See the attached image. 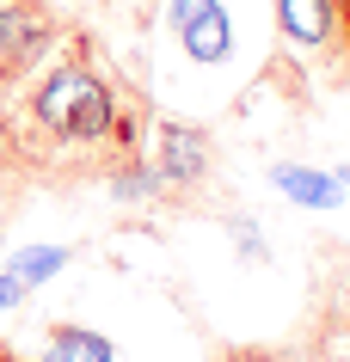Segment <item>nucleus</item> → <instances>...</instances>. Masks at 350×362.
<instances>
[{"label":"nucleus","mask_w":350,"mask_h":362,"mask_svg":"<svg viewBox=\"0 0 350 362\" xmlns=\"http://www.w3.org/2000/svg\"><path fill=\"white\" fill-rule=\"evenodd\" d=\"M148 148V111L86 49L43 62L0 98V166L25 185H80L105 178L117 160Z\"/></svg>","instance_id":"nucleus-1"},{"label":"nucleus","mask_w":350,"mask_h":362,"mask_svg":"<svg viewBox=\"0 0 350 362\" xmlns=\"http://www.w3.org/2000/svg\"><path fill=\"white\" fill-rule=\"evenodd\" d=\"M148 135H154L148 160H154V172H160V203H203L209 185H215V141H209V129L166 117V123H154Z\"/></svg>","instance_id":"nucleus-2"},{"label":"nucleus","mask_w":350,"mask_h":362,"mask_svg":"<svg viewBox=\"0 0 350 362\" xmlns=\"http://www.w3.org/2000/svg\"><path fill=\"white\" fill-rule=\"evenodd\" d=\"M62 43V19L49 0H0V93L37 74Z\"/></svg>","instance_id":"nucleus-3"},{"label":"nucleus","mask_w":350,"mask_h":362,"mask_svg":"<svg viewBox=\"0 0 350 362\" xmlns=\"http://www.w3.org/2000/svg\"><path fill=\"white\" fill-rule=\"evenodd\" d=\"M173 37L191 62L215 68L233 56V13L221 0H173Z\"/></svg>","instance_id":"nucleus-4"},{"label":"nucleus","mask_w":350,"mask_h":362,"mask_svg":"<svg viewBox=\"0 0 350 362\" xmlns=\"http://www.w3.org/2000/svg\"><path fill=\"white\" fill-rule=\"evenodd\" d=\"M276 25L295 49H326L338 31V0H276Z\"/></svg>","instance_id":"nucleus-5"},{"label":"nucleus","mask_w":350,"mask_h":362,"mask_svg":"<svg viewBox=\"0 0 350 362\" xmlns=\"http://www.w3.org/2000/svg\"><path fill=\"white\" fill-rule=\"evenodd\" d=\"M62 264H68V252H62V246H25V252H13L6 270H0V307H19L25 295H31L37 283H49Z\"/></svg>","instance_id":"nucleus-6"},{"label":"nucleus","mask_w":350,"mask_h":362,"mask_svg":"<svg viewBox=\"0 0 350 362\" xmlns=\"http://www.w3.org/2000/svg\"><path fill=\"white\" fill-rule=\"evenodd\" d=\"M43 362H111V344L98 332H86V325L62 320L43 332Z\"/></svg>","instance_id":"nucleus-7"},{"label":"nucleus","mask_w":350,"mask_h":362,"mask_svg":"<svg viewBox=\"0 0 350 362\" xmlns=\"http://www.w3.org/2000/svg\"><path fill=\"white\" fill-rule=\"evenodd\" d=\"M276 185L295 197V203H313V209H338L344 191L332 185L326 172H308V166H276Z\"/></svg>","instance_id":"nucleus-8"},{"label":"nucleus","mask_w":350,"mask_h":362,"mask_svg":"<svg viewBox=\"0 0 350 362\" xmlns=\"http://www.w3.org/2000/svg\"><path fill=\"white\" fill-rule=\"evenodd\" d=\"M332 332H350V288H338V301H332Z\"/></svg>","instance_id":"nucleus-9"},{"label":"nucleus","mask_w":350,"mask_h":362,"mask_svg":"<svg viewBox=\"0 0 350 362\" xmlns=\"http://www.w3.org/2000/svg\"><path fill=\"white\" fill-rule=\"evenodd\" d=\"M13 185H19V178H6V166H0V221L13 215Z\"/></svg>","instance_id":"nucleus-10"},{"label":"nucleus","mask_w":350,"mask_h":362,"mask_svg":"<svg viewBox=\"0 0 350 362\" xmlns=\"http://www.w3.org/2000/svg\"><path fill=\"white\" fill-rule=\"evenodd\" d=\"M332 37H344V49H350V0H338V31Z\"/></svg>","instance_id":"nucleus-11"},{"label":"nucleus","mask_w":350,"mask_h":362,"mask_svg":"<svg viewBox=\"0 0 350 362\" xmlns=\"http://www.w3.org/2000/svg\"><path fill=\"white\" fill-rule=\"evenodd\" d=\"M0 362H25V356H19V350H13L6 338H0Z\"/></svg>","instance_id":"nucleus-12"}]
</instances>
